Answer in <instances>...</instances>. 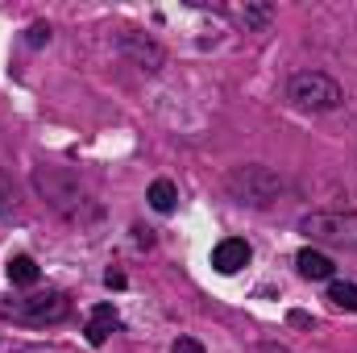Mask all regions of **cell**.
I'll use <instances>...</instances> for the list:
<instances>
[{
    "label": "cell",
    "instance_id": "cell-1",
    "mask_svg": "<svg viewBox=\"0 0 357 353\" xmlns=\"http://www.w3.org/2000/svg\"><path fill=\"white\" fill-rule=\"evenodd\" d=\"M33 187H38V195L54 208V212H63V216H84L91 208L88 191L79 187V179L71 175L67 167H38L33 171Z\"/></svg>",
    "mask_w": 357,
    "mask_h": 353
},
{
    "label": "cell",
    "instance_id": "cell-2",
    "mask_svg": "<svg viewBox=\"0 0 357 353\" xmlns=\"http://www.w3.org/2000/svg\"><path fill=\"white\" fill-rule=\"evenodd\" d=\"M0 316L29 324V329H46V324H59L71 316V299H67V291H33L21 299H0Z\"/></svg>",
    "mask_w": 357,
    "mask_h": 353
},
{
    "label": "cell",
    "instance_id": "cell-3",
    "mask_svg": "<svg viewBox=\"0 0 357 353\" xmlns=\"http://www.w3.org/2000/svg\"><path fill=\"white\" fill-rule=\"evenodd\" d=\"M287 100L303 112H333V108L345 104V88L324 71H299L287 84Z\"/></svg>",
    "mask_w": 357,
    "mask_h": 353
},
{
    "label": "cell",
    "instance_id": "cell-4",
    "mask_svg": "<svg viewBox=\"0 0 357 353\" xmlns=\"http://www.w3.org/2000/svg\"><path fill=\"white\" fill-rule=\"evenodd\" d=\"M299 233H307L320 246L357 250V212H312L299 220Z\"/></svg>",
    "mask_w": 357,
    "mask_h": 353
},
{
    "label": "cell",
    "instance_id": "cell-5",
    "mask_svg": "<svg viewBox=\"0 0 357 353\" xmlns=\"http://www.w3.org/2000/svg\"><path fill=\"white\" fill-rule=\"evenodd\" d=\"M278 191H282V179L270 167H237L229 175V195L250 208H266L270 200H278Z\"/></svg>",
    "mask_w": 357,
    "mask_h": 353
},
{
    "label": "cell",
    "instance_id": "cell-6",
    "mask_svg": "<svg viewBox=\"0 0 357 353\" xmlns=\"http://www.w3.org/2000/svg\"><path fill=\"white\" fill-rule=\"evenodd\" d=\"M250 258H254V250H250L245 237H225V241H216V250H212V266H216L220 274H237L241 266H250Z\"/></svg>",
    "mask_w": 357,
    "mask_h": 353
},
{
    "label": "cell",
    "instance_id": "cell-7",
    "mask_svg": "<svg viewBox=\"0 0 357 353\" xmlns=\"http://www.w3.org/2000/svg\"><path fill=\"white\" fill-rule=\"evenodd\" d=\"M121 50H129V54H137V63H142V71H158V67H162V50H158L154 42H142L137 33H125V38H121Z\"/></svg>",
    "mask_w": 357,
    "mask_h": 353
},
{
    "label": "cell",
    "instance_id": "cell-8",
    "mask_svg": "<svg viewBox=\"0 0 357 353\" xmlns=\"http://www.w3.org/2000/svg\"><path fill=\"white\" fill-rule=\"evenodd\" d=\"M295 266H299V274H303V278H312V283L333 278V258H328V254H320V250H299Z\"/></svg>",
    "mask_w": 357,
    "mask_h": 353
},
{
    "label": "cell",
    "instance_id": "cell-9",
    "mask_svg": "<svg viewBox=\"0 0 357 353\" xmlns=\"http://www.w3.org/2000/svg\"><path fill=\"white\" fill-rule=\"evenodd\" d=\"M112 329H116V312H112V303H96V308H91V320H88V341L91 345H104Z\"/></svg>",
    "mask_w": 357,
    "mask_h": 353
},
{
    "label": "cell",
    "instance_id": "cell-10",
    "mask_svg": "<svg viewBox=\"0 0 357 353\" xmlns=\"http://www.w3.org/2000/svg\"><path fill=\"white\" fill-rule=\"evenodd\" d=\"M146 200H150V208H154V212H175L178 187L171 183V179H154V183H150V191H146Z\"/></svg>",
    "mask_w": 357,
    "mask_h": 353
},
{
    "label": "cell",
    "instance_id": "cell-11",
    "mask_svg": "<svg viewBox=\"0 0 357 353\" xmlns=\"http://www.w3.org/2000/svg\"><path fill=\"white\" fill-rule=\"evenodd\" d=\"M8 283H13V287H33V283H38V262H33L29 254L8 258Z\"/></svg>",
    "mask_w": 357,
    "mask_h": 353
},
{
    "label": "cell",
    "instance_id": "cell-12",
    "mask_svg": "<svg viewBox=\"0 0 357 353\" xmlns=\"http://www.w3.org/2000/svg\"><path fill=\"white\" fill-rule=\"evenodd\" d=\"M328 299L345 312H357V283H333L328 287Z\"/></svg>",
    "mask_w": 357,
    "mask_h": 353
},
{
    "label": "cell",
    "instance_id": "cell-13",
    "mask_svg": "<svg viewBox=\"0 0 357 353\" xmlns=\"http://www.w3.org/2000/svg\"><path fill=\"white\" fill-rule=\"evenodd\" d=\"M13 212H17V183L0 167V216H13Z\"/></svg>",
    "mask_w": 357,
    "mask_h": 353
},
{
    "label": "cell",
    "instance_id": "cell-14",
    "mask_svg": "<svg viewBox=\"0 0 357 353\" xmlns=\"http://www.w3.org/2000/svg\"><path fill=\"white\" fill-rule=\"evenodd\" d=\"M266 21H270V8H266V4H254V8H245V25H258V29H262Z\"/></svg>",
    "mask_w": 357,
    "mask_h": 353
},
{
    "label": "cell",
    "instance_id": "cell-15",
    "mask_svg": "<svg viewBox=\"0 0 357 353\" xmlns=\"http://www.w3.org/2000/svg\"><path fill=\"white\" fill-rule=\"evenodd\" d=\"M46 42H50V25H42V21L29 25V46H46Z\"/></svg>",
    "mask_w": 357,
    "mask_h": 353
},
{
    "label": "cell",
    "instance_id": "cell-16",
    "mask_svg": "<svg viewBox=\"0 0 357 353\" xmlns=\"http://www.w3.org/2000/svg\"><path fill=\"white\" fill-rule=\"evenodd\" d=\"M171 353H204V345L195 337H178L175 345H171Z\"/></svg>",
    "mask_w": 357,
    "mask_h": 353
},
{
    "label": "cell",
    "instance_id": "cell-17",
    "mask_svg": "<svg viewBox=\"0 0 357 353\" xmlns=\"http://www.w3.org/2000/svg\"><path fill=\"white\" fill-rule=\"evenodd\" d=\"M104 283H108V287H125V274H121V270H108Z\"/></svg>",
    "mask_w": 357,
    "mask_h": 353
}]
</instances>
